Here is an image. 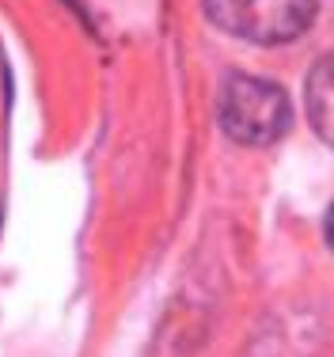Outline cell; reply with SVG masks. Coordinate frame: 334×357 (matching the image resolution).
I'll return each instance as SVG.
<instances>
[{
    "label": "cell",
    "instance_id": "6da1fadb",
    "mask_svg": "<svg viewBox=\"0 0 334 357\" xmlns=\"http://www.w3.org/2000/svg\"><path fill=\"white\" fill-rule=\"evenodd\" d=\"M319 0H205V12L220 31L259 46H278L304 35Z\"/></svg>",
    "mask_w": 334,
    "mask_h": 357
},
{
    "label": "cell",
    "instance_id": "7a4b0ae2",
    "mask_svg": "<svg viewBox=\"0 0 334 357\" xmlns=\"http://www.w3.org/2000/svg\"><path fill=\"white\" fill-rule=\"evenodd\" d=\"M220 122L243 144H270L289 130V99L278 84L232 76L220 96Z\"/></svg>",
    "mask_w": 334,
    "mask_h": 357
},
{
    "label": "cell",
    "instance_id": "3957f363",
    "mask_svg": "<svg viewBox=\"0 0 334 357\" xmlns=\"http://www.w3.org/2000/svg\"><path fill=\"white\" fill-rule=\"evenodd\" d=\"M308 103H312V118L315 130L327 141H334V54L315 69L312 76V91H308Z\"/></svg>",
    "mask_w": 334,
    "mask_h": 357
},
{
    "label": "cell",
    "instance_id": "277c9868",
    "mask_svg": "<svg viewBox=\"0 0 334 357\" xmlns=\"http://www.w3.org/2000/svg\"><path fill=\"white\" fill-rule=\"evenodd\" d=\"M327 243H331V251H334V206H331V213H327Z\"/></svg>",
    "mask_w": 334,
    "mask_h": 357
}]
</instances>
